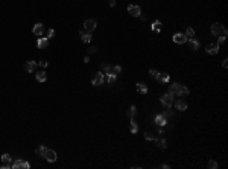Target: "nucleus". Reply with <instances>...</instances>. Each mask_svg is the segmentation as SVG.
I'll list each match as a JSON object with an SVG mask.
<instances>
[{
  "label": "nucleus",
  "instance_id": "39",
  "mask_svg": "<svg viewBox=\"0 0 228 169\" xmlns=\"http://www.w3.org/2000/svg\"><path fill=\"white\" fill-rule=\"evenodd\" d=\"M110 6L114 8V6H116V0H110Z\"/></svg>",
  "mask_w": 228,
  "mask_h": 169
},
{
  "label": "nucleus",
  "instance_id": "20",
  "mask_svg": "<svg viewBox=\"0 0 228 169\" xmlns=\"http://www.w3.org/2000/svg\"><path fill=\"white\" fill-rule=\"evenodd\" d=\"M175 107L178 108V110H181V111H184V110H187V104L184 102L183 99H179V101H177V104H175Z\"/></svg>",
  "mask_w": 228,
  "mask_h": 169
},
{
  "label": "nucleus",
  "instance_id": "5",
  "mask_svg": "<svg viewBox=\"0 0 228 169\" xmlns=\"http://www.w3.org/2000/svg\"><path fill=\"white\" fill-rule=\"evenodd\" d=\"M11 166H12V169H29V168H31V165L28 163V161L20 160V159H17V160H15Z\"/></svg>",
  "mask_w": 228,
  "mask_h": 169
},
{
  "label": "nucleus",
  "instance_id": "32",
  "mask_svg": "<svg viewBox=\"0 0 228 169\" xmlns=\"http://www.w3.org/2000/svg\"><path fill=\"white\" fill-rule=\"evenodd\" d=\"M113 73H114V75L122 73V66H113Z\"/></svg>",
  "mask_w": 228,
  "mask_h": 169
},
{
  "label": "nucleus",
  "instance_id": "26",
  "mask_svg": "<svg viewBox=\"0 0 228 169\" xmlns=\"http://www.w3.org/2000/svg\"><path fill=\"white\" fill-rule=\"evenodd\" d=\"M161 82H169V73H160V78H158Z\"/></svg>",
  "mask_w": 228,
  "mask_h": 169
},
{
  "label": "nucleus",
  "instance_id": "37",
  "mask_svg": "<svg viewBox=\"0 0 228 169\" xmlns=\"http://www.w3.org/2000/svg\"><path fill=\"white\" fill-rule=\"evenodd\" d=\"M222 67H224V69H227V67H228V59H227V58L224 59V63H222Z\"/></svg>",
  "mask_w": 228,
  "mask_h": 169
},
{
  "label": "nucleus",
  "instance_id": "12",
  "mask_svg": "<svg viewBox=\"0 0 228 169\" xmlns=\"http://www.w3.org/2000/svg\"><path fill=\"white\" fill-rule=\"evenodd\" d=\"M35 69H37V61H28L24 64V70L28 73H33Z\"/></svg>",
  "mask_w": 228,
  "mask_h": 169
},
{
  "label": "nucleus",
  "instance_id": "18",
  "mask_svg": "<svg viewBox=\"0 0 228 169\" xmlns=\"http://www.w3.org/2000/svg\"><path fill=\"white\" fill-rule=\"evenodd\" d=\"M37 81L38 82H44L46 79H47V75H46V72L44 70H41V72H37Z\"/></svg>",
  "mask_w": 228,
  "mask_h": 169
},
{
  "label": "nucleus",
  "instance_id": "4",
  "mask_svg": "<svg viewBox=\"0 0 228 169\" xmlns=\"http://www.w3.org/2000/svg\"><path fill=\"white\" fill-rule=\"evenodd\" d=\"M96 26H97V22H96L95 18H88V20H85V23H84L85 31H87V32H90V34L96 29Z\"/></svg>",
  "mask_w": 228,
  "mask_h": 169
},
{
  "label": "nucleus",
  "instance_id": "17",
  "mask_svg": "<svg viewBox=\"0 0 228 169\" xmlns=\"http://www.w3.org/2000/svg\"><path fill=\"white\" fill-rule=\"evenodd\" d=\"M151 28H152V31H154V32H160V31L163 29V24H161V22H160V20H155V22L152 23Z\"/></svg>",
  "mask_w": 228,
  "mask_h": 169
},
{
  "label": "nucleus",
  "instance_id": "19",
  "mask_svg": "<svg viewBox=\"0 0 228 169\" xmlns=\"http://www.w3.org/2000/svg\"><path fill=\"white\" fill-rule=\"evenodd\" d=\"M137 91L142 93V94H146V93H147V85H146L145 82H138V84H137Z\"/></svg>",
  "mask_w": 228,
  "mask_h": 169
},
{
  "label": "nucleus",
  "instance_id": "15",
  "mask_svg": "<svg viewBox=\"0 0 228 169\" xmlns=\"http://www.w3.org/2000/svg\"><path fill=\"white\" fill-rule=\"evenodd\" d=\"M155 143H157V146L160 148V149H164V148L167 146V142H166L164 137H155Z\"/></svg>",
  "mask_w": 228,
  "mask_h": 169
},
{
  "label": "nucleus",
  "instance_id": "11",
  "mask_svg": "<svg viewBox=\"0 0 228 169\" xmlns=\"http://www.w3.org/2000/svg\"><path fill=\"white\" fill-rule=\"evenodd\" d=\"M154 120H155V125H157V126H164V125L167 124V119H166L164 114H157Z\"/></svg>",
  "mask_w": 228,
  "mask_h": 169
},
{
  "label": "nucleus",
  "instance_id": "22",
  "mask_svg": "<svg viewBox=\"0 0 228 169\" xmlns=\"http://www.w3.org/2000/svg\"><path fill=\"white\" fill-rule=\"evenodd\" d=\"M46 151H47V146H44V145H41V146H38V148H37V154L40 155V157H44Z\"/></svg>",
  "mask_w": 228,
  "mask_h": 169
},
{
  "label": "nucleus",
  "instance_id": "34",
  "mask_svg": "<svg viewBox=\"0 0 228 169\" xmlns=\"http://www.w3.org/2000/svg\"><path fill=\"white\" fill-rule=\"evenodd\" d=\"M53 35H55V31H53V29H52V28H50V29H49V31H47V38H52V37H53Z\"/></svg>",
  "mask_w": 228,
  "mask_h": 169
},
{
  "label": "nucleus",
  "instance_id": "2",
  "mask_svg": "<svg viewBox=\"0 0 228 169\" xmlns=\"http://www.w3.org/2000/svg\"><path fill=\"white\" fill-rule=\"evenodd\" d=\"M173 96H175V94H172L170 91L161 96V104H163L164 108H172V105H173Z\"/></svg>",
  "mask_w": 228,
  "mask_h": 169
},
{
  "label": "nucleus",
  "instance_id": "10",
  "mask_svg": "<svg viewBox=\"0 0 228 169\" xmlns=\"http://www.w3.org/2000/svg\"><path fill=\"white\" fill-rule=\"evenodd\" d=\"M205 50L207 53H210V55H216V53L219 52V43H211L205 47Z\"/></svg>",
  "mask_w": 228,
  "mask_h": 169
},
{
  "label": "nucleus",
  "instance_id": "14",
  "mask_svg": "<svg viewBox=\"0 0 228 169\" xmlns=\"http://www.w3.org/2000/svg\"><path fill=\"white\" fill-rule=\"evenodd\" d=\"M47 43H49V38H47V37L38 38V40H37V47H38V49H46Z\"/></svg>",
  "mask_w": 228,
  "mask_h": 169
},
{
  "label": "nucleus",
  "instance_id": "6",
  "mask_svg": "<svg viewBox=\"0 0 228 169\" xmlns=\"http://www.w3.org/2000/svg\"><path fill=\"white\" fill-rule=\"evenodd\" d=\"M104 81H105L104 73H102V72H99V73H96V75H95V78H93V81H91V84L95 85V87H99V85H102V84H104Z\"/></svg>",
  "mask_w": 228,
  "mask_h": 169
},
{
  "label": "nucleus",
  "instance_id": "30",
  "mask_svg": "<svg viewBox=\"0 0 228 169\" xmlns=\"http://www.w3.org/2000/svg\"><path fill=\"white\" fill-rule=\"evenodd\" d=\"M11 160H12V157H11L9 154H3L2 155V161H3V163H11Z\"/></svg>",
  "mask_w": 228,
  "mask_h": 169
},
{
  "label": "nucleus",
  "instance_id": "24",
  "mask_svg": "<svg viewBox=\"0 0 228 169\" xmlns=\"http://www.w3.org/2000/svg\"><path fill=\"white\" fill-rule=\"evenodd\" d=\"M102 73H113V66H108V64H102Z\"/></svg>",
  "mask_w": 228,
  "mask_h": 169
},
{
  "label": "nucleus",
  "instance_id": "25",
  "mask_svg": "<svg viewBox=\"0 0 228 169\" xmlns=\"http://www.w3.org/2000/svg\"><path fill=\"white\" fill-rule=\"evenodd\" d=\"M81 38H82V41H84V43H90L91 40H93V35H91L90 32H87V34H84Z\"/></svg>",
  "mask_w": 228,
  "mask_h": 169
},
{
  "label": "nucleus",
  "instance_id": "8",
  "mask_svg": "<svg viewBox=\"0 0 228 169\" xmlns=\"http://www.w3.org/2000/svg\"><path fill=\"white\" fill-rule=\"evenodd\" d=\"M43 159H46L49 161V163H53V161H56V159H58V155H56V152L53 151V149H47L46 151V154H44V157Z\"/></svg>",
  "mask_w": 228,
  "mask_h": 169
},
{
  "label": "nucleus",
  "instance_id": "31",
  "mask_svg": "<svg viewBox=\"0 0 228 169\" xmlns=\"http://www.w3.org/2000/svg\"><path fill=\"white\" fill-rule=\"evenodd\" d=\"M149 73H151V76H152L154 79H158V78H160V72H158V70L151 69V70H149Z\"/></svg>",
  "mask_w": 228,
  "mask_h": 169
},
{
  "label": "nucleus",
  "instance_id": "35",
  "mask_svg": "<svg viewBox=\"0 0 228 169\" xmlns=\"http://www.w3.org/2000/svg\"><path fill=\"white\" fill-rule=\"evenodd\" d=\"M11 168H12V166H11L9 163H3V165H2V169H11Z\"/></svg>",
  "mask_w": 228,
  "mask_h": 169
},
{
  "label": "nucleus",
  "instance_id": "21",
  "mask_svg": "<svg viewBox=\"0 0 228 169\" xmlns=\"http://www.w3.org/2000/svg\"><path fill=\"white\" fill-rule=\"evenodd\" d=\"M116 79H117V75H114V73H108V75H106V82L110 85H113L116 82Z\"/></svg>",
  "mask_w": 228,
  "mask_h": 169
},
{
  "label": "nucleus",
  "instance_id": "36",
  "mask_svg": "<svg viewBox=\"0 0 228 169\" xmlns=\"http://www.w3.org/2000/svg\"><path fill=\"white\" fill-rule=\"evenodd\" d=\"M96 52V47H88V53L91 55V53H95Z\"/></svg>",
  "mask_w": 228,
  "mask_h": 169
},
{
  "label": "nucleus",
  "instance_id": "9",
  "mask_svg": "<svg viewBox=\"0 0 228 169\" xmlns=\"http://www.w3.org/2000/svg\"><path fill=\"white\" fill-rule=\"evenodd\" d=\"M128 12H129V15H132V17H138L140 14H142V9H140L138 5H129L128 6Z\"/></svg>",
  "mask_w": 228,
  "mask_h": 169
},
{
  "label": "nucleus",
  "instance_id": "1",
  "mask_svg": "<svg viewBox=\"0 0 228 169\" xmlns=\"http://www.w3.org/2000/svg\"><path fill=\"white\" fill-rule=\"evenodd\" d=\"M172 94H177V96H183V94H189V89L186 85L179 84V82H173L170 85V90H169Z\"/></svg>",
  "mask_w": 228,
  "mask_h": 169
},
{
  "label": "nucleus",
  "instance_id": "33",
  "mask_svg": "<svg viewBox=\"0 0 228 169\" xmlns=\"http://www.w3.org/2000/svg\"><path fill=\"white\" fill-rule=\"evenodd\" d=\"M207 166H209L210 169H216V168H218V163H216L214 160H210L209 163H207Z\"/></svg>",
  "mask_w": 228,
  "mask_h": 169
},
{
  "label": "nucleus",
  "instance_id": "27",
  "mask_svg": "<svg viewBox=\"0 0 228 169\" xmlns=\"http://www.w3.org/2000/svg\"><path fill=\"white\" fill-rule=\"evenodd\" d=\"M136 113H137V108L134 107V105H131V107H129V111H128V116H129L131 119H134V116H136Z\"/></svg>",
  "mask_w": 228,
  "mask_h": 169
},
{
  "label": "nucleus",
  "instance_id": "38",
  "mask_svg": "<svg viewBox=\"0 0 228 169\" xmlns=\"http://www.w3.org/2000/svg\"><path fill=\"white\" fill-rule=\"evenodd\" d=\"M38 64L41 66V67H47V61H40Z\"/></svg>",
  "mask_w": 228,
  "mask_h": 169
},
{
  "label": "nucleus",
  "instance_id": "28",
  "mask_svg": "<svg viewBox=\"0 0 228 169\" xmlns=\"http://www.w3.org/2000/svg\"><path fill=\"white\" fill-rule=\"evenodd\" d=\"M145 139L149 140V142H152V140H155V136H154V133L147 131V133H145Z\"/></svg>",
  "mask_w": 228,
  "mask_h": 169
},
{
  "label": "nucleus",
  "instance_id": "16",
  "mask_svg": "<svg viewBox=\"0 0 228 169\" xmlns=\"http://www.w3.org/2000/svg\"><path fill=\"white\" fill-rule=\"evenodd\" d=\"M187 43H189V46H190L192 50H198V49H199V43L196 41L195 38H187Z\"/></svg>",
  "mask_w": 228,
  "mask_h": 169
},
{
  "label": "nucleus",
  "instance_id": "7",
  "mask_svg": "<svg viewBox=\"0 0 228 169\" xmlns=\"http://www.w3.org/2000/svg\"><path fill=\"white\" fill-rule=\"evenodd\" d=\"M173 43H177V44L187 43V35L186 34H181V32H177L175 35H173Z\"/></svg>",
  "mask_w": 228,
  "mask_h": 169
},
{
  "label": "nucleus",
  "instance_id": "3",
  "mask_svg": "<svg viewBox=\"0 0 228 169\" xmlns=\"http://www.w3.org/2000/svg\"><path fill=\"white\" fill-rule=\"evenodd\" d=\"M224 32H227V29H225L220 23H214V24H211V34H213L214 37H219L220 34H224Z\"/></svg>",
  "mask_w": 228,
  "mask_h": 169
},
{
  "label": "nucleus",
  "instance_id": "40",
  "mask_svg": "<svg viewBox=\"0 0 228 169\" xmlns=\"http://www.w3.org/2000/svg\"><path fill=\"white\" fill-rule=\"evenodd\" d=\"M138 17H140V20H143V22H146V15H143V14H140Z\"/></svg>",
  "mask_w": 228,
  "mask_h": 169
},
{
  "label": "nucleus",
  "instance_id": "29",
  "mask_svg": "<svg viewBox=\"0 0 228 169\" xmlns=\"http://www.w3.org/2000/svg\"><path fill=\"white\" fill-rule=\"evenodd\" d=\"M186 35H187V38H195V31H193L192 28H187Z\"/></svg>",
  "mask_w": 228,
  "mask_h": 169
},
{
  "label": "nucleus",
  "instance_id": "23",
  "mask_svg": "<svg viewBox=\"0 0 228 169\" xmlns=\"http://www.w3.org/2000/svg\"><path fill=\"white\" fill-rule=\"evenodd\" d=\"M137 130H138L137 124L134 122V119H131V124H129V131H131L132 134H136V133H137Z\"/></svg>",
  "mask_w": 228,
  "mask_h": 169
},
{
  "label": "nucleus",
  "instance_id": "13",
  "mask_svg": "<svg viewBox=\"0 0 228 169\" xmlns=\"http://www.w3.org/2000/svg\"><path fill=\"white\" fill-rule=\"evenodd\" d=\"M32 32L35 34L37 37H40V35H43V32H44V26H43V23H37L35 26H33V29H32Z\"/></svg>",
  "mask_w": 228,
  "mask_h": 169
}]
</instances>
